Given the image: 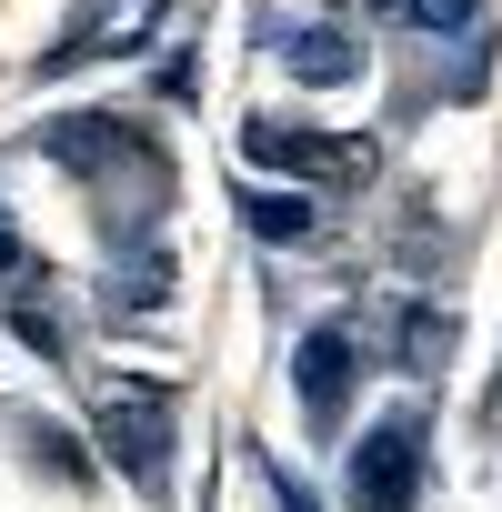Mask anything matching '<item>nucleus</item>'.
<instances>
[{
    "mask_svg": "<svg viewBox=\"0 0 502 512\" xmlns=\"http://www.w3.org/2000/svg\"><path fill=\"white\" fill-rule=\"evenodd\" d=\"M352 322H322V332H302V352H292V382H302V412H312V432H342V402H352Z\"/></svg>",
    "mask_w": 502,
    "mask_h": 512,
    "instance_id": "nucleus-7",
    "label": "nucleus"
},
{
    "mask_svg": "<svg viewBox=\"0 0 502 512\" xmlns=\"http://www.w3.org/2000/svg\"><path fill=\"white\" fill-rule=\"evenodd\" d=\"M272 51H282V71L292 81H312V91H342V81H362V41H352V21H332V11H312V21H272Z\"/></svg>",
    "mask_w": 502,
    "mask_h": 512,
    "instance_id": "nucleus-6",
    "label": "nucleus"
},
{
    "mask_svg": "<svg viewBox=\"0 0 502 512\" xmlns=\"http://www.w3.org/2000/svg\"><path fill=\"white\" fill-rule=\"evenodd\" d=\"M161 11H171V0H81V11H71V31L41 51V71H71V61H111V51H141Z\"/></svg>",
    "mask_w": 502,
    "mask_h": 512,
    "instance_id": "nucleus-5",
    "label": "nucleus"
},
{
    "mask_svg": "<svg viewBox=\"0 0 502 512\" xmlns=\"http://www.w3.org/2000/svg\"><path fill=\"white\" fill-rule=\"evenodd\" d=\"M392 342H402V372H442V362H452V312H442V302H412Z\"/></svg>",
    "mask_w": 502,
    "mask_h": 512,
    "instance_id": "nucleus-10",
    "label": "nucleus"
},
{
    "mask_svg": "<svg viewBox=\"0 0 502 512\" xmlns=\"http://www.w3.org/2000/svg\"><path fill=\"white\" fill-rule=\"evenodd\" d=\"M422 462H432V432H422V412H382V422L352 442V502H362V512H412V492H422Z\"/></svg>",
    "mask_w": 502,
    "mask_h": 512,
    "instance_id": "nucleus-3",
    "label": "nucleus"
},
{
    "mask_svg": "<svg viewBox=\"0 0 502 512\" xmlns=\"http://www.w3.org/2000/svg\"><path fill=\"white\" fill-rule=\"evenodd\" d=\"M241 161L251 171H292V181H372V141H332V131H302V121H241Z\"/></svg>",
    "mask_w": 502,
    "mask_h": 512,
    "instance_id": "nucleus-4",
    "label": "nucleus"
},
{
    "mask_svg": "<svg viewBox=\"0 0 502 512\" xmlns=\"http://www.w3.org/2000/svg\"><path fill=\"white\" fill-rule=\"evenodd\" d=\"M0 272H21V221L0 211Z\"/></svg>",
    "mask_w": 502,
    "mask_h": 512,
    "instance_id": "nucleus-12",
    "label": "nucleus"
},
{
    "mask_svg": "<svg viewBox=\"0 0 502 512\" xmlns=\"http://www.w3.org/2000/svg\"><path fill=\"white\" fill-rule=\"evenodd\" d=\"M241 221L262 231V241H312V231H322L312 191H241Z\"/></svg>",
    "mask_w": 502,
    "mask_h": 512,
    "instance_id": "nucleus-9",
    "label": "nucleus"
},
{
    "mask_svg": "<svg viewBox=\"0 0 502 512\" xmlns=\"http://www.w3.org/2000/svg\"><path fill=\"white\" fill-rule=\"evenodd\" d=\"M101 302H111V312H161V302H171V251H161V241H131V251H111V282H101Z\"/></svg>",
    "mask_w": 502,
    "mask_h": 512,
    "instance_id": "nucleus-8",
    "label": "nucleus"
},
{
    "mask_svg": "<svg viewBox=\"0 0 502 512\" xmlns=\"http://www.w3.org/2000/svg\"><path fill=\"white\" fill-rule=\"evenodd\" d=\"M11 332H21L41 362H61V352H71V332H61V312H51V302H21V312H11Z\"/></svg>",
    "mask_w": 502,
    "mask_h": 512,
    "instance_id": "nucleus-11",
    "label": "nucleus"
},
{
    "mask_svg": "<svg viewBox=\"0 0 502 512\" xmlns=\"http://www.w3.org/2000/svg\"><path fill=\"white\" fill-rule=\"evenodd\" d=\"M41 151H51L61 171H81L101 201L131 191V231H151V211L171 201V151H161L141 121H121V111H71V121L41 131Z\"/></svg>",
    "mask_w": 502,
    "mask_h": 512,
    "instance_id": "nucleus-1",
    "label": "nucleus"
},
{
    "mask_svg": "<svg viewBox=\"0 0 502 512\" xmlns=\"http://www.w3.org/2000/svg\"><path fill=\"white\" fill-rule=\"evenodd\" d=\"M101 452L131 472V492H171V392L161 382H141V372H121V382H101Z\"/></svg>",
    "mask_w": 502,
    "mask_h": 512,
    "instance_id": "nucleus-2",
    "label": "nucleus"
}]
</instances>
